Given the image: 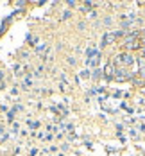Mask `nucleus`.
<instances>
[{
    "label": "nucleus",
    "instance_id": "nucleus-31",
    "mask_svg": "<svg viewBox=\"0 0 145 156\" xmlns=\"http://www.w3.org/2000/svg\"><path fill=\"white\" fill-rule=\"evenodd\" d=\"M20 153H22V147H20V145H18V147H15V151H13V154H20Z\"/></svg>",
    "mask_w": 145,
    "mask_h": 156
},
{
    "label": "nucleus",
    "instance_id": "nucleus-34",
    "mask_svg": "<svg viewBox=\"0 0 145 156\" xmlns=\"http://www.w3.org/2000/svg\"><path fill=\"white\" fill-rule=\"evenodd\" d=\"M138 52H140V58H143V59H145V47H142Z\"/></svg>",
    "mask_w": 145,
    "mask_h": 156
},
{
    "label": "nucleus",
    "instance_id": "nucleus-30",
    "mask_svg": "<svg viewBox=\"0 0 145 156\" xmlns=\"http://www.w3.org/2000/svg\"><path fill=\"white\" fill-rule=\"evenodd\" d=\"M18 94H20V92H18V86H13V88H11V95H13V97H16Z\"/></svg>",
    "mask_w": 145,
    "mask_h": 156
},
{
    "label": "nucleus",
    "instance_id": "nucleus-5",
    "mask_svg": "<svg viewBox=\"0 0 145 156\" xmlns=\"http://www.w3.org/2000/svg\"><path fill=\"white\" fill-rule=\"evenodd\" d=\"M100 54V50L97 47H88L86 48V59H93V58H97Z\"/></svg>",
    "mask_w": 145,
    "mask_h": 156
},
{
    "label": "nucleus",
    "instance_id": "nucleus-21",
    "mask_svg": "<svg viewBox=\"0 0 145 156\" xmlns=\"http://www.w3.org/2000/svg\"><path fill=\"white\" fill-rule=\"evenodd\" d=\"M66 63H68L70 66H75V63H77V59H75L74 56H68V58H66Z\"/></svg>",
    "mask_w": 145,
    "mask_h": 156
},
{
    "label": "nucleus",
    "instance_id": "nucleus-4",
    "mask_svg": "<svg viewBox=\"0 0 145 156\" xmlns=\"http://www.w3.org/2000/svg\"><path fill=\"white\" fill-rule=\"evenodd\" d=\"M25 41H27V45H29V47H34V45H38V41H40V36H38V34H32V32H27V36H25Z\"/></svg>",
    "mask_w": 145,
    "mask_h": 156
},
{
    "label": "nucleus",
    "instance_id": "nucleus-28",
    "mask_svg": "<svg viewBox=\"0 0 145 156\" xmlns=\"http://www.w3.org/2000/svg\"><path fill=\"white\" fill-rule=\"evenodd\" d=\"M9 106H7V104H0V111H4V113H7V111H9Z\"/></svg>",
    "mask_w": 145,
    "mask_h": 156
},
{
    "label": "nucleus",
    "instance_id": "nucleus-8",
    "mask_svg": "<svg viewBox=\"0 0 145 156\" xmlns=\"http://www.w3.org/2000/svg\"><path fill=\"white\" fill-rule=\"evenodd\" d=\"M40 126H41V122H40V120L27 119V127H29V131H36V129H40Z\"/></svg>",
    "mask_w": 145,
    "mask_h": 156
},
{
    "label": "nucleus",
    "instance_id": "nucleus-6",
    "mask_svg": "<svg viewBox=\"0 0 145 156\" xmlns=\"http://www.w3.org/2000/svg\"><path fill=\"white\" fill-rule=\"evenodd\" d=\"M48 47H50L48 43H38V45L34 47V54H40V56H41V54H45L48 50Z\"/></svg>",
    "mask_w": 145,
    "mask_h": 156
},
{
    "label": "nucleus",
    "instance_id": "nucleus-33",
    "mask_svg": "<svg viewBox=\"0 0 145 156\" xmlns=\"http://www.w3.org/2000/svg\"><path fill=\"white\" fill-rule=\"evenodd\" d=\"M64 135H66V133H57V135H56V140H63Z\"/></svg>",
    "mask_w": 145,
    "mask_h": 156
},
{
    "label": "nucleus",
    "instance_id": "nucleus-14",
    "mask_svg": "<svg viewBox=\"0 0 145 156\" xmlns=\"http://www.w3.org/2000/svg\"><path fill=\"white\" fill-rule=\"evenodd\" d=\"M11 109H13L15 113H20V111H23L25 108H23V104H20V101H18V102H16V104H15V106H13Z\"/></svg>",
    "mask_w": 145,
    "mask_h": 156
},
{
    "label": "nucleus",
    "instance_id": "nucleus-11",
    "mask_svg": "<svg viewBox=\"0 0 145 156\" xmlns=\"http://www.w3.org/2000/svg\"><path fill=\"white\" fill-rule=\"evenodd\" d=\"M79 77H81V79H88V77H91V70H88V68L81 70V72H79Z\"/></svg>",
    "mask_w": 145,
    "mask_h": 156
},
{
    "label": "nucleus",
    "instance_id": "nucleus-22",
    "mask_svg": "<svg viewBox=\"0 0 145 156\" xmlns=\"http://www.w3.org/2000/svg\"><path fill=\"white\" fill-rule=\"evenodd\" d=\"M102 23H104L106 27H109V25H111V23H113V18H111V16H106V18L102 20Z\"/></svg>",
    "mask_w": 145,
    "mask_h": 156
},
{
    "label": "nucleus",
    "instance_id": "nucleus-36",
    "mask_svg": "<svg viewBox=\"0 0 145 156\" xmlns=\"http://www.w3.org/2000/svg\"><path fill=\"white\" fill-rule=\"evenodd\" d=\"M140 38H145V29L142 31V36H140Z\"/></svg>",
    "mask_w": 145,
    "mask_h": 156
},
{
    "label": "nucleus",
    "instance_id": "nucleus-3",
    "mask_svg": "<svg viewBox=\"0 0 145 156\" xmlns=\"http://www.w3.org/2000/svg\"><path fill=\"white\" fill-rule=\"evenodd\" d=\"M90 79H91L93 83H98L100 79H104V70H102L100 66H98V68H93V70H91V77Z\"/></svg>",
    "mask_w": 145,
    "mask_h": 156
},
{
    "label": "nucleus",
    "instance_id": "nucleus-9",
    "mask_svg": "<svg viewBox=\"0 0 145 156\" xmlns=\"http://www.w3.org/2000/svg\"><path fill=\"white\" fill-rule=\"evenodd\" d=\"M18 58H20V61H27L31 58V50H25V48L18 50Z\"/></svg>",
    "mask_w": 145,
    "mask_h": 156
},
{
    "label": "nucleus",
    "instance_id": "nucleus-27",
    "mask_svg": "<svg viewBox=\"0 0 145 156\" xmlns=\"http://www.w3.org/2000/svg\"><path fill=\"white\" fill-rule=\"evenodd\" d=\"M2 83H5V72L0 68V84H2Z\"/></svg>",
    "mask_w": 145,
    "mask_h": 156
},
{
    "label": "nucleus",
    "instance_id": "nucleus-1",
    "mask_svg": "<svg viewBox=\"0 0 145 156\" xmlns=\"http://www.w3.org/2000/svg\"><path fill=\"white\" fill-rule=\"evenodd\" d=\"M32 86H34V77H32V72H29V74H25V77L22 79V83H20V90L27 92V90H31Z\"/></svg>",
    "mask_w": 145,
    "mask_h": 156
},
{
    "label": "nucleus",
    "instance_id": "nucleus-7",
    "mask_svg": "<svg viewBox=\"0 0 145 156\" xmlns=\"http://www.w3.org/2000/svg\"><path fill=\"white\" fill-rule=\"evenodd\" d=\"M7 140H9V133L4 127V124H0V144H5Z\"/></svg>",
    "mask_w": 145,
    "mask_h": 156
},
{
    "label": "nucleus",
    "instance_id": "nucleus-24",
    "mask_svg": "<svg viewBox=\"0 0 145 156\" xmlns=\"http://www.w3.org/2000/svg\"><path fill=\"white\" fill-rule=\"evenodd\" d=\"M38 153H40L38 147H31V149H29V156H38Z\"/></svg>",
    "mask_w": 145,
    "mask_h": 156
},
{
    "label": "nucleus",
    "instance_id": "nucleus-13",
    "mask_svg": "<svg viewBox=\"0 0 145 156\" xmlns=\"http://www.w3.org/2000/svg\"><path fill=\"white\" fill-rule=\"evenodd\" d=\"M70 18H72V11H70V9H64L63 13H61V20L66 22V20H70Z\"/></svg>",
    "mask_w": 145,
    "mask_h": 156
},
{
    "label": "nucleus",
    "instance_id": "nucleus-32",
    "mask_svg": "<svg viewBox=\"0 0 145 156\" xmlns=\"http://www.w3.org/2000/svg\"><path fill=\"white\" fill-rule=\"evenodd\" d=\"M36 138H40V140H45V133H36Z\"/></svg>",
    "mask_w": 145,
    "mask_h": 156
},
{
    "label": "nucleus",
    "instance_id": "nucleus-35",
    "mask_svg": "<svg viewBox=\"0 0 145 156\" xmlns=\"http://www.w3.org/2000/svg\"><path fill=\"white\" fill-rule=\"evenodd\" d=\"M140 131H142V133H145V124H140Z\"/></svg>",
    "mask_w": 145,
    "mask_h": 156
},
{
    "label": "nucleus",
    "instance_id": "nucleus-23",
    "mask_svg": "<svg viewBox=\"0 0 145 156\" xmlns=\"http://www.w3.org/2000/svg\"><path fill=\"white\" fill-rule=\"evenodd\" d=\"M77 29H79V31H84V29H86V22H84V20H79V22H77Z\"/></svg>",
    "mask_w": 145,
    "mask_h": 156
},
{
    "label": "nucleus",
    "instance_id": "nucleus-37",
    "mask_svg": "<svg viewBox=\"0 0 145 156\" xmlns=\"http://www.w3.org/2000/svg\"><path fill=\"white\" fill-rule=\"evenodd\" d=\"M57 156H64V153H59V154H57Z\"/></svg>",
    "mask_w": 145,
    "mask_h": 156
},
{
    "label": "nucleus",
    "instance_id": "nucleus-29",
    "mask_svg": "<svg viewBox=\"0 0 145 156\" xmlns=\"http://www.w3.org/2000/svg\"><path fill=\"white\" fill-rule=\"evenodd\" d=\"M88 18H90V20H93V18H97V11H95V9L88 13Z\"/></svg>",
    "mask_w": 145,
    "mask_h": 156
},
{
    "label": "nucleus",
    "instance_id": "nucleus-26",
    "mask_svg": "<svg viewBox=\"0 0 145 156\" xmlns=\"http://www.w3.org/2000/svg\"><path fill=\"white\" fill-rule=\"evenodd\" d=\"M54 138H56V135H52V133H45V140L47 142H52Z\"/></svg>",
    "mask_w": 145,
    "mask_h": 156
},
{
    "label": "nucleus",
    "instance_id": "nucleus-20",
    "mask_svg": "<svg viewBox=\"0 0 145 156\" xmlns=\"http://www.w3.org/2000/svg\"><path fill=\"white\" fill-rule=\"evenodd\" d=\"M129 135H131L134 140H138V136H140V135H138V131H136L134 127H131V129H129Z\"/></svg>",
    "mask_w": 145,
    "mask_h": 156
},
{
    "label": "nucleus",
    "instance_id": "nucleus-19",
    "mask_svg": "<svg viewBox=\"0 0 145 156\" xmlns=\"http://www.w3.org/2000/svg\"><path fill=\"white\" fill-rule=\"evenodd\" d=\"M75 5H77V2H75V0H66V7H68L70 11H72Z\"/></svg>",
    "mask_w": 145,
    "mask_h": 156
},
{
    "label": "nucleus",
    "instance_id": "nucleus-18",
    "mask_svg": "<svg viewBox=\"0 0 145 156\" xmlns=\"http://www.w3.org/2000/svg\"><path fill=\"white\" fill-rule=\"evenodd\" d=\"M133 84H134V86H143V84H145V81H143V79L134 77V79H133Z\"/></svg>",
    "mask_w": 145,
    "mask_h": 156
},
{
    "label": "nucleus",
    "instance_id": "nucleus-25",
    "mask_svg": "<svg viewBox=\"0 0 145 156\" xmlns=\"http://www.w3.org/2000/svg\"><path fill=\"white\" fill-rule=\"evenodd\" d=\"M47 149H48V153H57V151H59V145H50Z\"/></svg>",
    "mask_w": 145,
    "mask_h": 156
},
{
    "label": "nucleus",
    "instance_id": "nucleus-17",
    "mask_svg": "<svg viewBox=\"0 0 145 156\" xmlns=\"http://www.w3.org/2000/svg\"><path fill=\"white\" fill-rule=\"evenodd\" d=\"M11 131H13L15 135H16V133H20V122H16V120H15V122L11 124Z\"/></svg>",
    "mask_w": 145,
    "mask_h": 156
},
{
    "label": "nucleus",
    "instance_id": "nucleus-12",
    "mask_svg": "<svg viewBox=\"0 0 145 156\" xmlns=\"http://www.w3.org/2000/svg\"><path fill=\"white\" fill-rule=\"evenodd\" d=\"M113 36H115V40H118V38H126V31H122V29H116V31H111Z\"/></svg>",
    "mask_w": 145,
    "mask_h": 156
},
{
    "label": "nucleus",
    "instance_id": "nucleus-2",
    "mask_svg": "<svg viewBox=\"0 0 145 156\" xmlns=\"http://www.w3.org/2000/svg\"><path fill=\"white\" fill-rule=\"evenodd\" d=\"M116 40H115V36H113L111 31H106L104 32V36H102V41H100V48H106L108 45H111V43H115Z\"/></svg>",
    "mask_w": 145,
    "mask_h": 156
},
{
    "label": "nucleus",
    "instance_id": "nucleus-16",
    "mask_svg": "<svg viewBox=\"0 0 145 156\" xmlns=\"http://www.w3.org/2000/svg\"><path fill=\"white\" fill-rule=\"evenodd\" d=\"M59 149H61L63 153H68V151H70V142H63V144L59 145Z\"/></svg>",
    "mask_w": 145,
    "mask_h": 156
},
{
    "label": "nucleus",
    "instance_id": "nucleus-15",
    "mask_svg": "<svg viewBox=\"0 0 145 156\" xmlns=\"http://www.w3.org/2000/svg\"><path fill=\"white\" fill-rule=\"evenodd\" d=\"M59 92H61V94H66V92H68V83H61V81H59Z\"/></svg>",
    "mask_w": 145,
    "mask_h": 156
},
{
    "label": "nucleus",
    "instance_id": "nucleus-10",
    "mask_svg": "<svg viewBox=\"0 0 145 156\" xmlns=\"http://www.w3.org/2000/svg\"><path fill=\"white\" fill-rule=\"evenodd\" d=\"M15 117H16V113L15 111H13V109H9V111H7V113H5V124H13V122H15Z\"/></svg>",
    "mask_w": 145,
    "mask_h": 156
}]
</instances>
